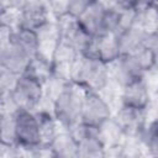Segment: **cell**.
<instances>
[{"label": "cell", "mask_w": 158, "mask_h": 158, "mask_svg": "<svg viewBox=\"0 0 158 158\" xmlns=\"http://www.w3.org/2000/svg\"><path fill=\"white\" fill-rule=\"evenodd\" d=\"M0 21L1 25H5L14 31L22 27L21 14L19 7H4L0 9Z\"/></svg>", "instance_id": "ffe728a7"}, {"label": "cell", "mask_w": 158, "mask_h": 158, "mask_svg": "<svg viewBox=\"0 0 158 158\" xmlns=\"http://www.w3.org/2000/svg\"><path fill=\"white\" fill-rule=\"evenodd\" d=\"M138 137L146 156L158 157V120H148Z\"/></svg>", "instance_id": "e0dca14e"}, {"label": "cell", "mask_w": 158, "mask_h": 158, "mask_svg": "<svg viewBox=\"0 0 158 158\" xmlns=\"http://www.w3.org/2000/svg\"><path fill=\"white\" fill-rule=\"evenodd\" d=\"M15 123H16L17 143L26 147L42 144L41 133H40V122L37 114L35 111L19 109V111L15 114Z\"/></svg>", "instance_id": "8992f818"}, {"label": "cell", "mask_w": 158, "mask_h": 158, "mask_svg": "<svg viewBox=\"0 0 158 158\" xmlns=\"http://www.w3.org/2000/svg\"><path fill=\"white\" fill-rule=\"evenodd\" d=\"M40 122V133L42 144H51L54 137L63 130L58 120L56 118L53 111L47 109H40L36 111Z\"/></svg>", "instance_id": "9a60e30c"}, {"label": "cell", "mask_w": 158, "mask_h": 158, "mask_svg": "<svg viewBox=\"0 0 158 158\" xmlns=\"http://www.w3.org/2000/svg\"><path fill=\"white\" fill-rule=\"evenodd\" d=\"M148 2H151V4H153V5H156V6H158V0H147Z\"/></svg>", "instance_id": "83f0119b"}, {"label": "cell", "mask_w": 158, "mask_h": 158, "mask_svg": "<svg viewBox=\"0 0 158 158\" xmlns=\"http://www.w3.org/2000/svg\"><path fill=\"white\" fill-rule=\"evenodd\" d=\"M114 118L126 136H138L148 122L147 110L122 104L115 112Z\"/></svg>", "instance_id": "52a82bcc"}, {"label": "cell", "mask_w": 158, "mask_h": 158, "mask_svg": "<svg viewBox=\"0 0 158 158\" xmlns=\"http://www.w3.org/2000/svg\"><path fill=\"white\" fill-rule=\"evenodd\" d=\"M12 94L20 109L35 112L42 107L44 101L43 83L28 73H23L19 77Z\"/></svg>", "instance_id": "3957f363"}, {"label": "cell", "mask_w": 158, "mask_h": 158, "mask_svg": "<svg viewBox=\"0 0 158 158\" xmlns=\"http://www.w3.org/2000/svg\"><path fill=\"white\" fill-rule=\"evenodd\" d=\"M154 32H148L144 28L133 25L117 35L118 48L121 54H131L143 47L149 46L151 37Z\"/></svg>", "instance_id": "8fae6325"}, {"label": "cell", "mask_w": 158, "mask_h": 158, "mask_svg": "<svg viewBox=\"0 0 158 158\" xmlns=\"http://www.w3.org/2000/svg\"><path fill=\"white\" fill-rule=\"evenodd\" d=\"M19 74L0 67V93H10L16 86L19 80Z\"/></svg>", "instance_id": "7402d4cb"}, {"label": "cell", "mask_w": 158, "mask_h": 158, "mask_svg": "<svg viewBox=\"0 0 158 158\" xmlns=\"http://www.w3.org/2000/svg\"><path fill=\"white\" fill-rule=\"evenodd\" d=\"M23 0H0V9L4 7H20Z\"/></svg>", "instance_id": "4316f807"}, {"label": "cell", "mask_w": 158, "mask_h": 158, "mask_svg": "<svg viewBox=\"0 0 158 158\" xmlns=\"http://www.w3.org/2000/svg\"><path fill=\"white\" fill-rule=\"evenodd\" d=\"M19 109L20 106L12 91L0 93V115H15Z\"/></svg>", "instance_id": "44dd1931"}, {"label": "cell", "mask_w": 158, "mask_h": 158, "mask_svg": "<svg viewBox=\"0 0 158 158\" xmlns=\"http://www.w3.org/2000/svg\"><path fill=\"white\" fill-rule=\"evenodd\" d=\"M157 32H158V30H157Z\"/></svg>", "instance_id": "f1b7e54d"}, {"label": "cell", "mask_w": 158, "mask_h": 158, "mask_svg": "<svg viewBox=\"0 0 158 158\" xmlns=\"http://www.w3.org/2000/svg\"><path fill=\"white\" fill-rule=\"evenodd\" d=\"M85 90L86 89L73 81H69L54 99L52 111L62 128L72 130L80 122Z\"/></svg>", "instance_id": "7a4b0ae2"}, {"label": "cell", "mask_w": 158, "mask_h": 158, "mask_svg": "<svg viewBox=\"0 0 158 158\" xmlns=\"http://www.w3.org/2000/svg\"><path fill=\"white\" fill-rule=\"evenodd\" d=\"M112 116L114 111L105 98L99 91L86 89L83 101L80 122L89 126L99 127Z\"/></svg>", "instance_id": "5b68a950"}, {"label": "cell", "mask_w": 158, "mask_h": 158, "mask_svg": "<svg viewBox=\"0 0 158 158\" xmlns=\"http://www.w3.org/2000/svg\"><path fill=\"white\" fill-rule=\"evenodd\" d=\"M78 142V158H99L105 157V143L100 136L99 127L79 122L72 130Z\"/></svg>", "instance_id": "277c9868"}, {"label": "cell", "mask_w": 158, "mask_h": 158, "mask_svg": "<svg viewBox=\"0 0 158 158\" xmlns=\"http://www.w3.org/2000/svg\"><path fill=\"white\" fill-rule=\"evenodd\" d=\"M19 9L22 27L35 30L48 20L53 19L46 0H23Z\"/></svg>", "instance_id": "9c48e42d"}, {"label": "cell", "mask_w": 158, "mask_h": 158, "mask_svg": "<svg viewBox=\"0 0 158 158\" xmlns=\"http://www.w3.org/2000/svg\"><path fill=\"white\" fill-rule=\"evenodd\" d=\"M148 120H158V88L152 91L151 101L147 107Z\"/></svg>", "instance_id": "d4e9b609"}, {"label": "cell", "mask_w": 158, "mask_h": 158, "mask_svg": "<svg viewBox=\"0 0 158 158\" xmlns=\"http://www.w3.org/2000/svg\"><path fill=\"white\" fill-rule=\"evenodd\" d=\"M56 158H78V142L70 130H62L51 142Z\"/></svg>", "instance_id": "5bb4252c"}, {"label": "cell", "mask_w": 158, "mask_h": 158, "mask_svg": "<svg viewBox=\"0 0 158 158\" xmlns=\"http://www.w3.org/2000/svg\"><path fill=\"white\" fill-rule=\"evenodd\" d=\"M32 57L14 41L0 48V67L6 68L19 75L27 72Z\"/></svg>", "instance_id": "ba28073f"}, {"label": "cell", "mask_w": 158, "mask_h": 158, "mask_svg": "<svg viewBox=\"0 0 158 158\" xmlns=\"http://www.w3.org/2000/svg\"><path fill=\"white\" fill-rule=\"evenodd\" d=\"M0 138L1 143L14 144L17 143L15 115H0Z\"/></svg>", "instance_id": "d6986e66"}, {"label": "cell", "mask_w": 158, "mask_h": 158, "mask_svg": "<svg viewBox=\"0 0 158 158\" xmlns=\"http://www.w3.org/2000/svg\"><path fill=\"white\" fill-rule=\"evenodd\" d=\"M93 1L94 0H68L67 14L77 19Z\"/></svg>", "instance_id": "603a6c76"}, {"label": "cell", "mask_w": 158, "mask_h": 158, "mask_svg": "<svg viewBox=\"0 0 158 158\" xmlns=\"http://www.w3.org/2000/svg\"><path fill=\"white\" fill-rule=\"evenodd\" d=\"M99 132H100V136H101L106 148L122 143V141L126 137L125 132L122 131L120 125L116 122L114 116L111 118H109L107 121H105L101 126H99Z\"/></svg>", "instance_id": "ac0fdd59"}, {"label": "cell", "mask_w": 158, "mask_h": 158, "mask_svg": "<svg viewBox=\"0 0 158 158\" xmlns=\"http://www.w3.org/2000/svg\"><path fill=\"white\" fill-rule=\"evenodd\" d=\"M46 2H47L49 11L54 19H58V17L67 15L68 0H46Z\"/></svg>", "instance_id": "cb8c5ba5"}, {"label": "cell", "mask_w": 158, "mask_h": 158, "mask_svg": "<svg viewBox=\"0 0 158 158\" xmlns=\"http://www.w3.org/2000/svg\"><path fill=\"white\" fill-rule=\"evenodd\" d=\"M109 5H106L102 0H94L80 15L78 19L79 23L93 36H99L104 33V23L106 12L109 10Z\"/></svg>", "instance_id": "30bf717a"}, {"label": "cell", "mask_w": 158, "mask_h": 158, "mask_svg": "<svg viewBox=\"0 0 158 158\" xmlns=\"http://www.w3.org/2000/svg\"><path fill=\"white\" fill-rule=\"evenodd\" d=\"M90 56L99 58L106 64L116 60L121 56L117 36L114 33H102L95 36Z\"/></svg>", "instance_id": "4fadbf2b"}, {"label": "cell", "mask_w": 158, "mask_h": 158, "mask_svg": "<svg viewBox=\"0 0 158 158\" xmlns=\"http://www.w3.org/2000/svg\"><path fill=\"white\" fill-rule=\"evenodd\" d=\"M110 7H128L138 4L139 0H102Z\"/></svg>", "instance_id": "484cf974"}, {"label": "cell", "mask_w": 158, "mask_h": 158, "mask_svg": "<svg viewBox=\"0 0 158 158\" xmlns=\"http://www.w3.org/2000/svg\"><path fill=\"white\" fill-rule=\"evenodd\" d=\"M151 95L152 91L146 78H141L122 88V104L147 110Z\"/></svg>", "instance_id": "7c38bea8"}, {"label": "cell", "mask_w": 158, "mask_h": 158, "mask_svg": "<svg viewBox=\"0 0 158 158\" xmlns=\"http://www.w3.org/2000/svg\"><path fill=\"white\" fill-rule=\"evenodd\" d=\"M70 81L94 91H101L110 83L109 65L90 54H79L70 70Z\"/></svg>", "instance_id": "6da1fadb"}, {"label": "cell", "mask_w": 158, "mask_h": 158, "mask_svg": "<svg viewBox=\"0 0 158 158\" xmlns=\"http://www.w3.org/2000/svg\"><path fill=\"white\" fill-rule=\"evenodd\" d=\"M12 41L17 43L21 48H23L32 58H35L38 54L40 42H38L36 30L27 28V27H20L14 32Z\"/></svg>", "instance_id": "2e32d148"}]
</instances>
